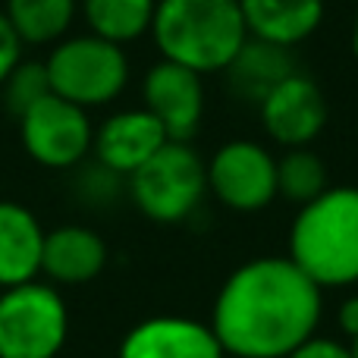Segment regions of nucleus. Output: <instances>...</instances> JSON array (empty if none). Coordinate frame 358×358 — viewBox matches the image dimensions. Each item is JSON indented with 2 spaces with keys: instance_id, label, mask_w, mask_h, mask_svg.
<instances>
[{
  "instance_id": "a211bd4d",
  "label": "nucleus",
  "mask_w": 358,
  "mask_h": 358,
  "mask_svg": "<svg viewBox=\"0 0 358 358\" xmlns=\"http://www.w3.org/2000/svg\"><path fill=\"white\" fill-rule=\"evenodd\" d=\"M157 0H79L88 31L113 44L138 41L151 31Z\"/></svg>"
},
{
  "instance_id": "f03ea898",
  "label": "nucleus",
  "mask_w": 358,
  "mask_h": 358,
  "mask_svg": "<svg viewBox=\"0 0 358 358\" xmlns=\"http://www.w3.org/2000/svg\"><path fill=\"white\" fill-rule=\"evenodd\" d=\"M289 261L321 289L358 283V189L330 185L302 204L289 229Z\"/></svg>"
},
{
  "instance_id": "f8f14e48",
  "label": "nucleus",
  "mask_w": 358,
  "mask_h": 358,
  "mask_svg": "<svg viewBox=\"0 0 358 358\" xmlns=\"http://www.w3.org/2000/svg\"><path fill=\"white\" fill-rule=\"evenodd\" d=\"M117 358H227L210 324L179 315L138 321L120 343Z\"/></svg>"
},
{
  "instance_id": "423d86ee",
  "label": "nucleus",
  "mask_w": 358,
  "mask_h": 358,
  "mask_svg": "<svg viewBox=\"0 0 358 358\" xmlns=\"http://www.w3.org/2000/svg\"><path fill=\"white\" fill-rule=\"evenodd\" d=\"M208 192V164L189 142H167L129 176L136 208L155 223H182Z\"/></svg>"
},
{
  "instance_id": "9d476101",
  "label": "nucleus",
  "mask_w": 358,
  "mask_h": 358,
  "mask_svg": "<svg viewBox=\"0 0 358 358\" xmlns=\"http://www.w3.org/2000/svg\"><path fill=\"white\" fill-rule=\"evenodd\" d=\"M142 107L164 126L170 142H189L204 120V82L198 73L161 60L142 79Z\"/></svg>"
},
{
  "instance_id": "f257e3e1",
  "label": "nucleus",
  "mask_w": 358,
  "mask_h": 358,
  "mask_svg": "<svg viewBox=\"0 0 358 358\" xmlns=\"http://www.w3.org/2000/svg\"><path fill=\"white\" fill-rule=\"evenodd\" d=\"M324 289L289 258L239 264L214 299L210 330L233 358H286L317 334Z\"/></svg>"
},
{
  "instance_id": "6ab92c4d",
  "label": "nucleus",
  "mask_w": 358,
  "mask_h": 358,
  "mask_svg": "<svg viewBox=\"0 0 358 358\" xmlns=\"http://www.w3.org/2000/svg\"><path fill=\"white\" fill-rule=\"evenodd\" d=\"M327 164L311 148H286V155L277 161V195L299 208L327 192Z\"/></svg>"
},
{
  "instance_id": "20e7f679",
  "label": "nucleus",
  "mask_w": 358,
  "mask_h": 358,
  "mask_svg": "<svg viewBox=\"0 0 358 358\" xmlns=\"http://www.w3.org/2000/svg\"><path fill=\"white\" fill-rule=\"evenodd\" d=\"M44 69L50 92L85 110L117 101L129 85V57L123 44H113L92 31L57 41L44 60Z\"/></svg>"
},
{
  "instance_id": "4be33fe9",
  "label": "nucleus",
  "mask_w": 358,
  "mask_h": 358,
  "mask_svg": "<svg viewBox=\"0 0 358 358\" xmlns=\"http://www.w3.org/2000/svg\"><path fill=\"white\" fill-rule=\"evenodd\" d=\"M286 358H352V355H349V346H343V343L327 340V336H311L308 343H302L296 352Z\"/></svg>"
},
{
  "instance_id": "f3484780",
  "label": "nucleus",
  "mask_w": 358,
  "mask_h": 358,
  "mask_svg": "<svg viewBox=\"0 0 358 358\" xmlns=\"http://www.w3.org/2000/svg\"><path fill=\"white\" fill-rule=\"evenodd\" d=\"M3 16L10 19L19 41L41 48L69 35L79 16V0H6Z\"/></svg>"
},
{
  "instance_id": "aec40b11",
  "label": "nucleus",
  "mask_w": 358,
  "mask_h": 358,
  "mask_svg": "<svg viewBox=\"0 0 358 358\" xmlns=\"http://www.w3.org/2000/svg\"><path fill=\"white\" fill-rule=\"evenodd\" d=\"M3 104L10 117H22L25 110L38 104L41 98L50 94V82H48V69H44V60H19V66L6 76L3 85Z\"/></svg>"
},
{
  "instance_id": "b1692460",
  "label": "nucleus",
  "mask_w": 358,
  "mask_h": 358,
  "mask_svg": "<svg viewBox=\"0 0 358 358\" xmlns=\"http://www.w3.org/2000/svg\"><path fill=\"white\" fill-rule=\"evenodd\" d=\"M349 50H352V57L358 60V13L352 19V31H349Z\"/></svg>"
},
{
  "instance_id": "393cba45",
  "label": "nucleus",
  "mask_w": 358,
  "mask_h": 358,
  "mask_svg": "<svg viewBox=\"0 0 358 358\" xmlns=\"http://www.w3.org/2000/svg\"><path fill=\"white\" fill-rule=\"evenodd\" d=\"M349 355H352V358H358V336L352 340V346H349Z\"/></svg>"
},
{
  "instance_id": "6e6552de",
  "label": "nucleus",
  "mask_w": 358,
  "mask_h": 358,
  "mask_svg": "<svg viewBox=\"0 0 358 358\" xmlns=\"http://www.w3.org/2000/svg\"><path fill=\"white\" fill-rule=\"evenodd\" d=\"M208 192L236 214H258L277 198V157L252 138H233L208 161Z\"/></svg>"
},
{
  "instance_id": "0eeeda50",
  "label": "nucleus",
  "mask_w": 358,
  "mask_h": 358,
  "mask_svg": "<svg viewBox=\"0 0 358 358\" xmlns=\"http://www.w3.org/2000/svg\"><path fill=\"white\" fill-rule=\"evenodd\" d=\"M19 123V142L25 155L48 170H73L92 155L94 123L85 107L50 92L31 110H25Z\"/></svg>"
},
{
  "instance_id": "ddd939ff",
  "label": "nucleus",
  "mask_w": 358,
  "mask_h": 358,
  "mask_svg": "<svg viewBox=\"0 0 358 358\" xmlns=\"http://www.w3.org/2000/svg\"><path fill=\"white\" fill-rule=\"evenodd\" d=\"M107 242L82 223H63L44 233L41 277L60 286H85L98 280L107 267Z\"/></svg>"
},
{
  "instance_id": "1a4fd4ad",
  "label": "nucleus",
  "mask_w": 358,
  "mask_h": 358,
  "mask_svg": "<svg viewBox=\"0 0 358 358\" xmlns=\"http://www.w3.org/2000/svg\"><path fill=\"white\" fill-rule=\"evenodd\" d=\"M258 113L264 132L283 148H308L330 120L324 88L299 69L261 101Z\"/></svg>"
},
{
  "instance_id": "7ed1b4c3",
  "label": "nucleus",
  "mask_w": 358,
  "mask_h": 358,
  "mask_svg": "<svg viewBox=\"0 0 358 358\" xmlns=\"http://www.w3.org/2000/svg\"><path fill=\"white\" fill-rule=\"evenodd\" d=\"M151 38L161 60L208 76L233 63L248 31L239 0H157Z\"/></svg>"
},
{
  "instance_id": "dca6fc26",
  "label": "nucleus",
  "mask_w": 358,
  "mask_h": 358,
  "mask_svg": "<svg viewBox=\"0 0 358 358\" xmlns=\"http://www.w3.org/2000/svg\"><path fill=\"white\" fill-rule=\"evenodd\" d=\"M292 73H296V60H292L289 48H277V44L258 41V38H245L233 63L223 69L229 92L255 107Z\"/></svg>"
},
{
  "instance_id": "4468645a",
  "label": "nucleus",
  "mask_w": 358,
  "mask_h": 358,
  "mask_svg": "<svg viewBox=\"0 0 358 358\" xmlns=\"http://www.w3.org/2000/svg\"><path fill=\"white\" fill-rule=\"evenodd\" d=\"M248 38L296 48L324 22V0H239Z\"/></svg>"
},
{
  "instance_id": "412c9836",
  "label": "nucleus",
  "mask_w": 358,
  "mask_h": 358,
  "mask_svg": "<svg viewBox=\"0 0 358 358\" xmlns=\"http://www.w3.org/2000/svg\"><path fill=\"white\" fill-rule=\"evenodd\" d=\"M22 48L25 44L19 41V35L13 31L10 19H6L3 10H0V85H3L6 76L19 66V60H22Z\"/></svg>"
},
{
  "instance_id": "5701e85b",
  "label": "nucleus",
  "mask_w": 358,
  "mask_h": 358,
  "mask_svg": "<svg viewBox=\"0 0 358 358\" xmlns=\"http://www.w3.org/2000/svg\"><path fill=\"white\" fill-rule=\"evenodd\" d=\"M336 321H340V330L349 336V340H355L358 336V296H349L346 302L340 305V315H336Z\"/></svg>"
},
{
  "instance_id": "9b49d317",
  "label": "nucleus",
  "mask_w": 358,
  "mask_h": 358,
  "mask_svg": "<svg viewBox=\"0 0 358 358\" xmlns=\"http://www.w3.org/2000/svg\"><path fill=\"white\" fill-rule=\"evenodd\" d=\"M167 142L170 138H167V132H164V126L157 123L145 107H129V110L110 113V117L94 129L92 151L104 170L129 179Z\"/></svg>"
},
{
  "instance_id": "39448f33",
  "label": "nucleus",
  "mask_w": 358,
  "mask_h": 358,
  "mask_svg": "<svg viewBox=\"0 0 358 358\" xmlns=\"http://www.w3.org/2000/svg\"><path fill=\"white\" fill-rule=\"evenodd\" d=\"M69 336V308L54 283L0 289V358H57Z\"/></svg>"
},
{
  "instance_id": "2eb2a0df",
  "label": "nucleus",
  "mask_w": 358,
  "mask_h": 358,
  "mask_svg": "<svg viewBox=\"0 0 358 358\" xmlns=\"http://www.w3.org/2000/svg\"><path fill=\"white\" fill-rule=\"evenodd\" d=\"M44 233L35 214L19 201H0V289L41 277Z\"/></svg>"
}]
</instances>
